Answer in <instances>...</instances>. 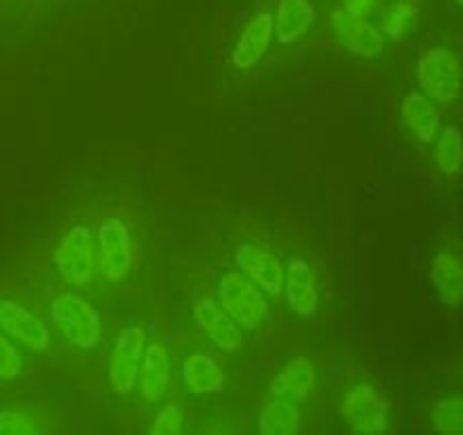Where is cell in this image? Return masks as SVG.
<instances>
[{
	"label": "cell",
	"instance_id": "6da1fadb",
	"mask_svg": "<svg viewBox=\"0 0 463 435\" xmlns=\"http://www.w3.org/2000/svg\"><path fill=\"white\" fill-rule=\"evenodd\" d=\"M51 319L60 334L78 349H96L102 336L100 315L91 301L75 292H61L51 301Z\"/></svg>",
	"mask_w": 463,
	"mask_h": 435
},
{
	"label": "cell",
	"instance_id": "7a4b0ae2",
	"mask_svg": "<svg viewBox=\"0 0 463 435\" xmlns=\"http://www.w3.org/2000/svg\"><path fill=\"white\" fill-rule=\"evenodd\" d=\"M218 304L243 331H257L269 319L266 295L243 273H227L218 282Z\"/></svg>",
	"mask_w": 463,
	"mask_h": 435
},
{
	"label": "cell",
	"instance_id": "3957f363",
	"mask_svg": "<svg viewBox=\"0 0 463 435\" xmlns=\"http://www.w3.org/2000/svg\"><path fill=\"white\" fill-rule=\"evenodd\" d=\"M416 78L422 93L439 105H449L463 87V66L449 48H430L416 66Z\"/></svg>",
	"mask_w": 463,
	"mask_h": 435
},
{
	"label": "cell",
	"instance_id": "277c9868",
	"mask_svg": "<svg viewBox=\"0 0 463 435\" xmlns=\"http://www.w3.org/2000/svg\"><path fill=\"white\" fill-rule=\"evenodd\" d=\"M391 402L371 384H357L343 394L338 415L359 435H380L389 429Z\"/></svg>",
	"mask_w": 463,
	"mask_h": 435
},
{
	"label": "cell",
	"instance_id": "5b68a950",
	"mask_svg": "<svg viewBox=\"0 0 463 435\" xmlns=\"http://www.w3.org/2000/svg\"><path fill=\"white\" fill-rule=\"evenodd\" d=\"M96 241L89 227L73 225L55 247V265L69 286H84L96 274Z\"/></svg>",
	"mask_w": 463,
	"mask_h": 435
},
{
	"label": "cell",
	"instance_id": "8992f818",
	"mask_svg": "<svg viewBox=\"0 0 463 435\" xmlns=\"http://www.w3.org/2000/svg\"><path fill=\"white\" fill-rule=\"evenodd\" d=\"M146 334L141 327H123L116 336L109 358V381L118 397H128L139 381L141 361L146 352Z\"/></svg>",
	"mask_w": 463,
	"mask_h": 435
},
{
	"label": "cell",
	"instance_id": "52a82bcc",
	"mask_svg": "<svg viewBox=\"0 0 463 435\" xmlns=\"http://www.w3.org/2000/svg\"><path fill=\"white\" fill-rule=\"evenodd\" d=\"M96 255L100 264V273L109 282H123L132 268V238L130 229L118 218H109L98 227Z\"/></svg>",
	"mask_w": 463,
	"mask_h": 435
},
{
	"label": "cell",
	"instance_id": "ba28073f",
	"mask_svg": "<svg viewBox=\"0 0 463 435\" xmlns=\"http://www.w3.org/2000/svg\"><path fill=\"white\" fill-rule=\"evenodd\" d=\"M0 331L30 352H46L51 347L48 324L14 300H0Z\"/></svg>",
	"mask_w": 463,
	"mask_h": 435
},
{
	"label": "cell",
	"instance_id": "9c48e42d",
	"mask_svg": "<svg viewBox=\"0 0 463 435\" xmlns=\"http://www.w3.org/2000/svg\"><path fill=\"white\" fill-rule=\"evenodd\" d=\"M237 265L241 273L260 288L264 295L278 300L284 292V282H287V270H284L282 261L273 255V252L264 250L260 245H250L243 243L234 252Z\"/></svg>",
	"mask_w": 463,
	"mask_h": 435
},
{
	"label": "cell",
	"instance_id": "30bf717a",
	"mask_svg": "<svg viewBox=\"0 0 463 435\" xmlns=\"http://www.w3.org/2000/svg\"><path fill=\"white\" fill-rule=\"evenodd\" d=\"M329 23H332L336 42L353 55L377 57L384 51V37H382L380 30L364 16L347 12L343 5H338L332 12Z\"/></svg>",
	"mask_w": 463,
	"mask_h": 435
},
{
	"label": "cell",
	"instance_id": "8fae6325",
	"mask_svg": "<svg viewBox=\"0 0 463 435\" xmlns=\"http://www.w3.org/2000/svg\"><path fill=\"white\" fill-rule=\"evenodd\" d=\"M194 318L200 329L207 334V338L222 352H241L246 345L241 327L225 313V309L213 297L203 295L200 300H195Z\"/></svg>",
	"mask_w": 463,
	"mask_h": 435
},
{
	"label": "cell",
	"instance_id": "7c38bea8",
	"mask_svg": "<svg viewBox=\"0 0 463 435\" xmlns=\"http://www.w3.org/2000/svg\"><path fill=\"white\" fill-rule=\"evenodd\" d=\"M284 292H287L288 309L298 318H311L316 313V309H318V291H316V274L309 261H288Z\"/></svg>",
	"mask_w": 463,
	"mask_h": 435
},
{
	"label": "cell",
	"instance_id": "4fadbf2b",
	"mask_svg": "<svg viewBox=\"0 0 463 435\" xmlns=\"http://www.w3.org/2000/svg\"><path fill=\"white\" fill-rule=\"evenodd\" d=\"M275 34V16L270 12H261L250 23L243 28L241 37L237 39V46L232 52V64L246 70L255 66L266 55L270 46V39Z\"/></svg>",
	"mask_w": 463,
	"mask_h": 435
},
{
	"label": "cell",
	"instance_id": "5bb4252c",
	"mask_svg": "<svg viewBox=\"0 0 463 435\" xmlns=\"http://www.w3.org/2000/svg\"><path fill=\"white\" fill-rule=\"evenodd\" d=\"M316 385V367L309 358H291L278 375L270 379L269 393L273 399H296L305 402Z\"/></svg>",
	"mask_w": 463,
	"mask_h": 435
},
{
	"label": "cell",
	"instance_id": "9a60e30c",
	"mask_svg": "<svg viewBox=\"0 0 463 435\" xmlns=\"http://www.w3.org/2000/svg\"><path fill=\"white\" fill-rule=\"evenodd\" d=\"M402 121L409 127L413 136H416L420 143L430 145L439 139L440 134V114L436 109L434 100L425 96L422 91H411L407 93V97L402 100Z\"/></svg>",
	"mask_w": 463,
	"mask_h": 435
},
{
	"label": "cell",
	"instance_id": "2e32d148",
	"mask_svg": "<svg viewBox=\"0 0 463 435\" xmlns=\"http://www.w3.org/2000/svg\"><path fill=\"white\" fill-rule=\"evenodd\" d=\"M430 282L445 306H458L463 301V259L454 252L443 250L430 265Z\"/></svg>",
	"mask_w": 463,
	"mask_h": 435
},
{
	"label": "cell",
	"instance_id": "e0dca14e",
	"mask_svg": "<svg viewBox=\"0 0 463 435\" xmlns=\"http://www.w3.org/2000/svg\"><path fill=\"white\" fill-rule=\"evenodd\" d=\"M139 376L141 394L146 402H159L166 394L168 384H171V356L159 340L146 345Z\"/></svg>",
	"mask_w": 463,
	"mask_h": 435
},
{
	"label": "cell",
	"instance_id": "ac0fdd59",
	"mask_svg": "<svg viewBox=\"0 0 463 435\" xmlns=\"http://www.w3.org/2000/svg\"><path fill=\"white\" fill-rule=\"evenodd\" d=\"M182 381H184L186 390L191 394L209 397V394H216L222 388L225 376H222L216 358L209 352L198 349V352H191L182 363Z\"/></svg>",
	"mask_w": 463,
	"mask_h": 435
},
{
	"label": "cell",
	"instance_id": "d6986e66",
	"mask_svg": "<svg viewBox=\"0 0 463 435\" xmlns=\"http://www.w3.org/2000/svg\"><path fill=\"white\" fill-rule=\"evenodd\" d=\"M316 21L309 0H279L275 12V37L279 43H293L305 37Z\"/></svg>",
	"mask_w": 463,
	"mask_h": 435
},
{
	"label": "cell",
	"instance_id": "ffe728a7",
	"mask_svg": "<svg viewBox=\"0 0 463 435\" xmlns=\"http://www.w3.org/2000/svg\"><path fill=\"white\" fill-rule=\"evenodd\" d=\"M257 429H260V435H298L300 411L288 399H273L261 408Z\"/></svg>",
	"mask_w": 463,
	"mask_h": 435
},
{
	"label": "cell",
	"instance_id": "44dd1931",
	"mask_svg": "<svg viewBox=\"0 0 463 435\" xmlns=\"http://www.w3.org/2000/svg\"><path fill=\"white\" fill-rule=\"evenodd\" d=\"M436 166L443 175L454 177L463 168V132L458 127L448 125L440 130L434 148Z\"/></svg>",
	"mask_w": 463,
	"mask_h": 435
},
{
	"label": "cell",
	"instance_id": "7402d4cb",
	"mask_svg": "<svg viewBox=\"0 0 463 435\" xmlns=\"http://www.w3.org/2000/svg\"><path fill=\"white\" fill-rule=\"evenodd\" d=\"M430 420L439 435H463V394L439 399L431 408Z\"/></svg>",
	"mask_w": 463,
	"mask_h": 435
},
{
	"label": "cell",
	"instance_id": "603a6c76",
	"mask_svg": "<svg viewBox=\"0 0 463 435\" xmlns=\"http://www.w3.org/2000/svg\"><path fill=\"white\" fill-rule=\"evenodd\" d=\"M418 23V7L409 0H400L384 16V34L393 42L407 39L416 30Z\"/></svg>",
	"mask_w": 463,
	"mask_h": 435
},
{
	"label": "cell",
	"instance_id": "cb8c5ba5",
	"mask_svg": "<svg viewBox=\"0 0 463 435\" xmlns=\"http://www.w3.org/2000/svg\"><path fill=\"white\" fill-rule=\"evenodd\" d=\"M24 372V358L10 336L0 331V381H14Z\"/></svg>",
	"mask_w": 463,
	"mask_h": 435
},
{
	"label": "cell",
	"instance_id": "d4e9b609",
	"mask_svg": "<svg viewBox=\"0 0 463 435\" xmlns=\"http://www.w3.org/2000/svg\"><path fill=\"white\" fill-rule=\"evenodd\" d=\"M150 435H182V408L177 403L159 408L150 424Z\"/></svg>",
	"mask_w": 463,
	"mask_h": 435
},
{
	"label": "cell",
	"instance_id": "484cf974",
	"mask_svg": "<svg viewBox=\"0 0 463 435\" xmlns=\"http://www.w3.org/2000/svg\"><path fill=\"white\" fill-rule=\"evenodd\" d=\"M0 435H42V430L25 412L0 411Z\"/></svg>",
	"mask_w": 463,
	"mask_h": 435
},
{
	"label": "cell",
	"instance_id": "4316f807",
	"mask_svg": "<svg viewBox=\"0 0 463 435\" xmlns=\"http://www.w3.org/2000/svg\"><path fill=\"white\" fill-rule=\"evenodd\" d=\"M341 5L345 7L347 12H353V14L368 19V16L375 12V7L380 5V0H343Z\"/></svg>",
	"mask_w": 463,
	"mask_h": 435
},
{
	"label": "cell",
	"instance_id": "83f0119b",
	"mask_svg": "<svg viewBox=\"0 0 463 435\" xmlns=\"http://www.w3.org/2000/svg\"><path fill=\"white\" fill-rule=\"evenodd\" d=\"M454 3H457V5H463V0H454Z\"/></svg>",
	"mask_w": 463,
	"mask_h": 435
}]
</instances>
